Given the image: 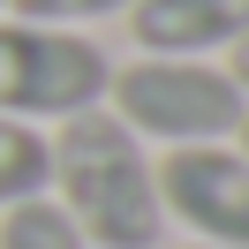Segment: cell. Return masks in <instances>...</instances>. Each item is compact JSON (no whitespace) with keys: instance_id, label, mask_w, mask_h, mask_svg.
<instances>
[{"instance_id":"52a82bcc","label":"cell","mask_w":249,"mask_h":249,"mask_svg":"<svg viewBox=\"0 0 249 249\" xmlns=\"http://www.w3.org/2000/svg\"><path fill=\"white\" fill-rule=\"evenodd\" d=\"M0 249H91V242L76 234V219L53 196H23L0 212Z\"/></svg>"},{"instance_id":"9c48e42d","label":"cell","mask_w":249,"mask_h":249,"mask_svg":"<svg viewBox=\"0 0 249 249\" xmlns=\"http://www.w3.org/2000/svg\"><path fill=\"white\" fill-rule=\"evenodd\" d=\"M227 76L249 91V38H234V46H227Z\"/></svg>"},{"instance_id":"8fae6325","label":"cell","mask_w":249,"mask_h":249,"mask_svg":"<svg viewBox=\"0 0 249 249\" xmlns=\"http://www.w3.org/2000/svg\"><path fill=\"white\" fill-rule=\"evenodd\" d=\"M0 16H8V0H0Z\"/></svg>"},{"instance_id":"30bf717a","label":"cell","mask_w":249,"mask_h":249,"mask_svg":"<svg viewBox=\"0 0 249 249\" xmlns=\"http://www.w3.org/2000/svg\"><path fill=\"white\" fill-rule=\"evenodd\" d=\"M234 143H242V159H249V113H242V128H234Z\"/></svg>"},{"instance_id":"5b68a950","label":"cell","mask_w":249,"mask_h":249,"mask_svg":"<svg viewBox=\"0 0 249 249\" xmlns=\"http://www.w3.org/2000/svg\"><path fill=\"white\" fill-rule=\"evenodd\" d=\"M128 38L143 53H227L249 38V0H136L128 8Z\"/></svg>"},{"instance_id":"277c9868","label":"cell","mask_w":249,"mask_h":249,"mask_svg":"<svg viewBox=\"0 0 249 249\" xmlns=\"http://www.w3.org/2000/svg\"><path fill=\"white\" fill-rule=\"evenodd\" d=\"M159 212L204 249H249V159L242 143H181L159 159Z\"/></svg>"},{"instance_id":"8992f818","label":"cell","mask_w":249,"mask_h":249,"mask_svg":"<svg viewBox=\"0 0 249 249\" xmlns=\"http://www.w3.org/2000/svg\"><path fill=\"white\" fill-rule=\"evenodd\" d=\"M23 196H46V128L0 113V212Z\"/></svg>"},{"instance_id":"7c38bea8","label":"cell","mask_w":249,"mask_h":249,"mask_svg":"<svg viewBox=\"0 0 249 249\" xmlns=\"http://www.w3.org/2000/svg\"><path fill=\"white\" fill-rule=\"evenodd\" d=\"M189 249H204V242H189Z\"/></svg>"},{"instance_id":"7a4b0ae2","label":"cell","mask_w":249,"mask_h":249,"mask_svg":"<svg viewBox=\"0 0 249 249\" xmlns=\"http://www.w3.org/2000/svg\"><path fill=\"white\" fill-rule=\"evenodd\" d=\"M106 113L143 143H234L249 113V91L227 76V61L204 53H136L128 68L106 76Z\"/></svg>"},{"instance_id":"6da1fadb","label":"cell","mask_w":249,"mask_h":249,"mask_svg":"<svg viewBox=\"0 0 249 249\" xmlns=\"http://www.w3.org/2000/svg\"><path fill=\"white\" fill-rule=\"evenodd\" d=\"M46 189L91 249H151L166 234L159 212V159L143 136H128L106 106L68 113L46 136Z\"/></svg>"},{"instance_id":"ba28073f","label":"cell","mask_w":249,"mask_h":249,"mask_svg":"<svg viewBox=\"0 0 249 249\" xmlns=\"http://www.w3.org/2000/svg\"><path fill=\"white\" fill-rule=\"evenodd\" d=\"M136 0H8V16H31V23H61V31H91V23L128 16Z\"/></svg>"},{"instance_id":"3957f363","label":"cell","mask_w":249,"mask_h":249,"mask_svg":"<svg viewBox=\"0 0 249 249\" xmlns=\"http://www.w3.org/2000/svg\"><path fill=\"white\" fill-rule=\"evenodd\" d=\"M106 46L91 31H61V23L0 16V113L8 121H68V113L106 106Z\"/></svg>"}]
</instances>
